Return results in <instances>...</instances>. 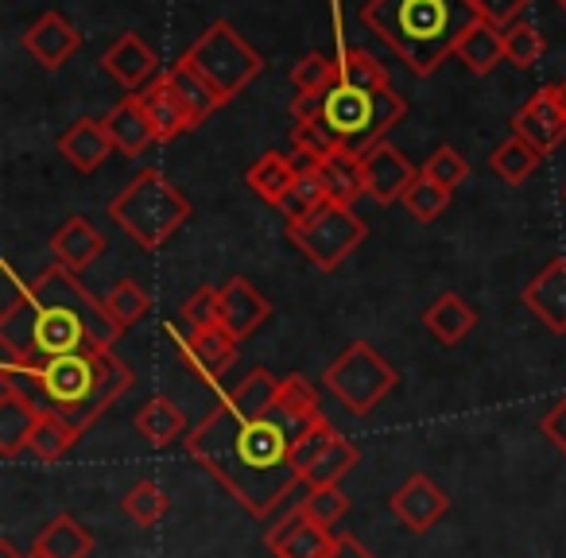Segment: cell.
I'll use <instances>...</instances> for the list:
<instances>
[{"label": "cell", "mask_w": 566, "mask_h": 558, "mask_svg": "<svg viewBox=\"0 0 566 558\" xmlns=\"http://www.w3.org/2000/svg\"><path fill=\"white\" fill-rule=\"evenodd\" d=\"M473 0H369L361 24L377 32L419 78L434 74L478 24Z\"/></svg>", "instance_id": "4"}, {"label": "cell", "mask_w": 566, "mask_h": 558, "mask_svg": "<svg viewBox=\"0 0 566 558\" xmlns=\"http://www.w3.org/2000/svg\"><path fill=\"white\" fill-rule=\"evenodd\" d=\"M182 59L195 63V71L218 90L221 102H233L264 71V55L256 48H249V40H241V32L229 20H218V24L206 28Z\"/></svg>", "instance_id": "7"}, {"label": "cell", "mask_w": 566, "mask_h": 558, "mask_svg": "<svg viewBox=\"0 0 566 558\" xmlns=\"http://www.w3.org/2000/svg\"><path fill=\"white\" fill-rule=\"evenodd\" d=\"M35 423H40L35 400H28L17 388H0V454L17 457L20 450H28Z\"/></svg>", "instance_id": "22"}, {"label": "cell", "mask_w": 566, "mask_h": 558, "mask_svg": "<svg viewBox=\"0 0 566 558\" xmlns=\"http://www.w3.org/2000/svg\"><path fill=\"white\" fill-rule=\"evenodd\" d=\"M323 385L349 415H369L396 388V369L369 341H354L346 354L331 361V369L323 372Z\"/></svg>", "instance_id": "8"}, {"label": "cell", "mask_w": 566, "mask_h": 558, "mask_svg": "<svg viewBox=\"0 0 566 558\" xmlns=\"http://www.w3.org/2000/svg\"><path fill=\"white\" fill-rule=\"evenodd\" d=\"M558 97H563V109H566V82H563V86H558Z\"/></svg>", "instance_id": "50"}, {"label": "cell", "mask_w": 566, "mask_h": 558, "mask_svg": "<svg viewBox=\"0 0 566 558\" xmlns=\"http://www.w3.org/2000/svg\"><path fill=\"white\" fill-rule=\"evenodd\" d=\"M331 558H377L373 555L369 547H365L361 539H357V535H334V547H331Z\"/></svg>", "instance_id": "48"}, {"label": "cell", "mask_w": 566, "mask_h": 558, "mask_svg": "<svg viewBox=\"0 0 566 558\" xmlns=\"http://www.w3.org/2000/svg\"><path fill=\"white\" fill-rule=\"evenodd\" d=\"M365 233H369L365 221L357 218L354 210L334 206V202L326 206V210H318L311 221H303V225H287L292 244L318 267V272H334V267L346 264V260L354 256V249H361Z\"/></svg>", "instance_id": "9"}, {"label": "cell", "mask_w": 566, "mask_h": 558, "mask_svg": "<svg viewBox=\"0 0 566 558\" xmlns=\"http://www.w3.org/2000/svg\"><path fill=\"white\" fill-rule=\"evenodd\" d=\"M323 182H326L331 202L346 206V210H354L357 198H369V187H365V164H361V156H354V151H338V156L326 159Z\"/></svg>", "instance_id": "29"}, {"label": "cell", "mask_w": 566, "mask_h": 558, "mask_svg": "<svg viewBox=\"0 0 566 558\" xmlns=\"http://www.w3.org/2000/svg\"><path fill=\"white\" fill-rule=\"evenodd\" d=\"M136 97H140V105H144V113H148L151 128H156V140L159 144L175 140V136H182L187 128H195V125H190V117H187V109H182L179 97L167 90L164 78H156L148 90H140Z\"/></svg>", "instance_id": "25"}, {"label": "cell", "mask_w": 566, "mask_h": 558, "mask_svg": "<svg viewBox=\"0 0 566 558\" xmlns=\"http://www.w3.org/2000/svg\"><path fill=\"white\" fill-rule=\"evenodd\" d=\"M300 512L307 519H315L318 527H334L349 512V496L342 493V485L326 488H307V496L300 501Z\"/></svg>", "instance_id": "41"}, {"label": "cell", "mask_w": 566, "mask_h": 558, "mask_svg": "<svg viewBox=\"0 0 566 558\" xmlns=\"http://www.w3.org/2000/svg\"><path fill=\"white\" fill-rule=\"evenodd\" d=\"M82 427L71 423L66 415H59V411H40V423H35L32 431V442H28V450H32L40 462H63L66 454H71L74 446H78L82 439Z\"/></svg>", "instance_id": "27"}, {"label": "cell", "mask_w": 566, "mask_h": 558, "mask_svg": "<svg viewBox=\"0 0 566 558\" xmlns=\"http://www.w3.org/2000/svg\"><path fill=\"white\" fill-rule=\"evenodd\" d=\"M558 9H563V12H566V0H558Z\"/></svg>", "instance_id": "51"}, {"label": "cell", "mask_w": 566, "mask_h": 558, "mask_svg": "<svg viewBox=\"0 0 566 558\" xmlns=\"http://www.w3.org/2000/svg\"><path fill=\"white\" fill-rule=\"evenodd\" d=\"M543 51H547V43H543V32L535 24H527V20H516L512 28H504V59H509L512 66L527 71V66L539 63Z\"/></svg>", "instance_id": "38"}, {"label": "cell", "mask_w": 566, "mask_h": 558, "mask_svg": "<svg viewBox=\"0 0 566 558\" xmlns=\"http://www.w3.org/2000/svg\"><path fill=\"white\" fill-rule=\"evenodd\" d=\"M454 55L462 59L470 74H489L504 59V32L489 24V20H478V24L458 40Z\"/></svg>", "instance_id": "31"}, {"label": "cell", "mask_w": 566, "mask_h": 558, "mask_svg": "<svg viewBox=\"0 0 566 558\" xmlns=\"http://www.w3.org/2000/svg\"><path fill=\"white\" fill-rule=\"evenodd\" d=\"M295 125L303 120H323L338 144L354 156H365L369 148L385 144V136L408 117V102L396 94L392 86L380 90H361L349 86V82H334L326 94H300L292 102Z\"/></svg>", "instance_id": "5"}, {"label": "cell", "mask_w": 566, "mask_h": 558, "mask_svg": "<svg viewBox=\"0 0 566 558\" xmlns=\"http://www.w3.org/2000/svg\"><path fill=\"white\" fill-rule=\"evenodd\" d=\"M563 194H566V187H563Z\"/></svg>", "instance_id": "53"}, {"label": "cell", "mask_w": 566, "mask_h": 558, "mask_svg": "<svg viewBox=\"0 0 566 558\" xmlns=\"http://www.w3.org/2000/svg\"><path fill=\"white\" fill-rule=\"evenodd\" d=\"M120 330L102 299L82 287L78 272L51 264L32 284L12 280V299L0 315V349L12 365H40L66 354L113 349Z\"/></svg>", "instance_id": "2"}, {"label": "cell", "mask_w": 566, "mask_h": 558, "mask_svg": "<svg viewBox=\"0 0 566 558\" xmlns=\"http://www.w3.org/2000/svg\"><path fill=\"white\" fill-rule=\"evenodd\" d=\"M32 550L43 558H90L94 555V535H90L78 519L63 512V516H55L43 527Z\"/></svg>", "instance_id": "26"}, {"label": "cell", "mask_w": 566, "mask_h": 558, "mask_svg": "<svg viewBox=\"0 0 566 558\" xmlns=\"http://www.w3.org/2000/svg\"><path fill=\"white\" fill-rule=\"evenodd\" d=\"M388 508H392V516L400 519L408 531L423 535L450 512V496L442 493V485H434L427 473H411V477L388 496Z\"/></svg>", "instance_id": "12"}, {"label": "cell", "mask_w": 566, "mask_h": 558, "mask_svg": "<svg viewBox=\"0 0 566 558\" xmlns=\"http://www.w3.org/2000/svg\"><path fill=\"white\" fill-rule=\"evenodd\" d=\"M539 431L547 434V442L558 450V454L566 457V392L558 396L555 403H551L547 411H543V419H539Z\"/></svg>", "instance_id": "47"}, {"label": "cell", "mask_w": 566, "mask_h": 558, "mask_svg": "<svg viewBox=\"0 0 566 558\" xmlns=\"http://www.w3.org/2000/svg\"><path fill=\"white\" fill-rule=\"evenodd\" d=\"M28 558H43V555H35V550H32V555H28Z\"/></svg>", "instance_id": "52"}, {"label": "cell", "mask_w": 566, "mask_h": 558, "mask_svg": "<svg viewBox=\"0 0 566 558\" xmlns=\"http://www.w3.org/2000/svg\"><path fill=\"white\" fill-rule=\"evenodd\" d=\"M159 78L167 82V90H171L175 97H179V105L187 109V117H190V125H202L210 113H218L221 105V97H218V90L210 86V82L202 78V74L195 71V63H187V59H179V63L171 66V71H164Z\"/></svg>", "instance_id": "21"}, {"label": "cell", "mask_w": 566, "mask_h": 558, "mask_svg": "<svg viewBox=\"0 0 566 558\" xmlns=\"http://www.w3.org/2000/svg\"><path fill=\"white\" fill-rule=\"evenodd\" d=\"M105 133H109L113 148L120 151V156H140L148 144H159L156 140V128H151L148 113H144L140 97L128 94L125 102H117L109 113H105Z\"/></svg>", "instance_id": "19"}, {"label": "cell", "mask_w": 566, "mask_h": 558, "mask_svg": "<svg viewBox=\"0 0 566 558\" xmlns=\"http://www.w3.org/2000/svg\"><path fill=\"white\" fill-rule=\"evenodd\" d=\"M419 175H427V179L439 182V187L454 190L470 179V164H465V156L454 148V144H439V148L427 156V164L419 167Z\"/></svg>", "instance_id": "40"}, {"label": "cell", "mask_w": 566, "mask_h": 558, "mask_svg": "<svg viewBox=\"0 0 566 558\" xmlns=\"http://www.w3.org/2000/svg\"><path fill=\"white\" fill-rule=\"evenodd\" d=\"M338 82V59L326 55H303L292 71V86L300 94H326Z\"/></svg>", "instance_id": "42"}, {"label": "cell", "mask_w": 566, "mask_h": 558, "mask_svg": "<svg viewBox=\"0 0 566 558\" xmlns=\"http://www.w3.org/2000/svg\"><path fill=\"white\" fill-rule=\"evenodd\" d=\"M539 164H543V151L535 148V144H527L524 136H516V133L489 151V171H493L501 182H509V187L527 182L535 171H539Z\"/></svg>", "instance_id": "28"}, {"label": "cell", "mask_w": 566, "mask_h": 558, "mask_svg": "<svg viewBox=\"0 0 566 558\" xmlns=\"http://www.w3.org/2000/svg\"><path fill=\"white\" fill-rule=\"evenodd\" d=\"M268 315H272V307H268V299L256 292V287L249 284V280L233 275V280H229V284L221 287L218 323L226 326V330L233 334L237 341H244L249 334H256L260 326L268 323Z\"/></svg>", "instance_id": "17"}, {"label": "cell", "mask_w": 566, "mask_h": 558, "mask_svg": "<svg viewBox=\"0 0 566 558\" xmlns=\"http://www.w3.org/2000/svg\"><path fill=\"white\" fill-rule=\"evenodd\" d=\"M105 310H109V318H113V326H117L120 334L125 330H133L136 323H140L144 315L151 310V299H148V292H144L136 280H117V284L105 292Z\"/></svg>", "instance_id": "35"}, {"label": "cell", "mask_w": 566, "mask_h": 558, "mask_svg": "<svg viewBox=\"0 0 566 558\" xmlns=\"http://www.w3.org/2000/svg\"><path fill=\"white\" fill-rule=\"evenodd\" d=\"M450 194H454V190L439 187V182H431L427 175H416V182H411V187L403 190V206H408V213L416 221L431 225L434 218H442V213H447Z\"/></svg>", "instance_id": "37"}, {"label": "cell", "mask_w": 566, "mask_h": 558, "mask_svg": "<svg viewBox=\"0 0 566 558\" xmlns=\"http://www.w3.org/2000/svg\"><path fill=\"white\" fill-rule=\"evenodd\" d=\"M136 385L133 369L113 349L97 354H66L55 361L28 369V365H0V388H17L40 411H59L82 431L97 423L128 388Z\"/></svg>", "instance_id": "3"}, {"label": "cell", "mask_w": 566, "mask_h": 558, "mask_svg": "<svg viewBox=\"0 0 566 558\" xmlns=\"http://www.w3.org/2000/svg\"><path fill=\"white\" fill-rule=\"evenodd\" d=\"M59 151H63V159L74 167V171L90 175V171H97L117 148H113L109 133H105V120L82 117L59 136Z\"/></svg>", "instance_id": "18"}, {"label": "cell", "mask_w": 566, "mask_h": 558, "mask_svg": "<svg viewBox=\"0 0 566 558\" xmlns=\"http://www.w3.org/2000/svg\"><path fill=\"white\" fill-rule=\"evenodd\" d=\"M0 558H24V555H17V547H12V543L4 539V543H0Z\"/></svg>", "instance_id": "49"}, {"label": "cell", "mask_w": 566, "mask_h": 558, "mask_svg": "<svg viewBox=\"0 0 566 558\" xmlns=\"http://www.w3.org/2000/svg\"><path fill=\"white\" fill-rule=\"evenodd\" d=\"M318 419H326L318 388L303 377H287L280 400L264 419H244L221 400L187 434V454L249 516L268 519L295 493V485H303L300 470L292 465V446Z\"/></svg>", "instance_id": "1"}, {"label": "cell", "mask_w": 566, "mask_h": 558, "mask_svg": "<svg viewBox=\"0 0 566 558\" xmlns=\"http://www.w3.org/2000/svg\"><path fill=\"white\" fill-rule=\"evenodd\" d=\"M105 249L102 229H94V221L86 218H71L55 229L51 236V252H55V264L71 267V272H86Z\"/></svg>", "instance_id": "20"}, {"label": "cell", "mask_w": 566, "mask_h": 558, "mask_svg": "<svg viewBox=\"0 0 566 558\" xmlns=\"http://www.w3.org/2000/svg\"><path fill=\"white\" fill-rule=\"evenodd\" d=\"M102 66L113 74V78L120 82L125 90H140L144 82L156 74V55H151V48L140 40L136 32H125L117 43H113L109 51L102 55Z\"/></svg>", "instance_id": "23"}, {"label": "cell", "mask_w": 566, "mask_h": 558, "mask_svg": "<svg viewBox=\"0 0 566 558\" xmlns=\"http://www.w3.org/2000/svg\"><path fill=\"white\" fill-rule=\"evenodd\" d=\"M295 179H300V175H295L292 159L280 156V151H264V156L249 167V187L272 206L283 202V194L295 187Z\"/></svg>", "instance_id": "33"}, {"label": "cell", "mask_w": 566, "mask_h": 558, "mask_svg": "<svg viewBox=\"0 0 566 558\" xmlns=\"http://www.w3.org/2000/svg\"><path fill=\"white\" fill-rule=\"evenodd\" d=\"M218 303H221V287H198L187 303L179 307L182 323L190 330H206V326H218Z\"/></svg>", "instance_id": "45"}, {"label": "cell", "mask_w": 566, "mask_h": 558, "mask_svg": "<svg viewBox=\"0 0 566 558\" xmlns=\"http://www.w3.org/2000/svg\"><path fill=\"white\" fill-rule=\"evenodd\" d=\"M292 148H295V151H307V156H315L318 164H326L331 156L346 151V148L338 144V136H334L331 128L323 125V120H303V125H295Z\"/></svg>", "instance_id": "43"}, {"label": "cell", "mask_w": 566, "mask_h": 558, "mask_svg": "<svg viewBox=\"0 0 566 558\" xmlns=\"http://www.w3.org/2000/svg\"><path fill=\"white\" fill-rule=\"evenodd\" d=\"M264 543L275 558H331L334 531L331 527H318L315 519H307L295 508L292 516L280 519V524L268 531Z\"/></svg>", "instance_id": "15"}, {"label": "cell", "mask_w": 566, "mask_h": 558, "mask_svg": "<svg viewBox=\"0 0 566 558\" xmlns=\"http://www.w3.org/2000/svg\"><path fill=\"white\" fill-rule=\"evenodd\" d=\"M175 341H179V357L187 361L190 372L206 380V385H218L221 372L233 369L237 361V338L226 330V326H206V330H190V334H179L175 326H167Z\"/></svg>", "instance_id": "10"}, {"label": "cell", "mask_w": 566, "mask_h": 558, "mask_svg": "<svg viewBox=\"0 0 566 558\" xmlns=\"http://www.w3.org/2000/svg\"><path fill=\"white\" fill-rule=\"evenodd\" d=\"M78 48H82L78 28H74L63 12H43V17L24 32V51L43 66V71H59L63 63H71Z\"/></svg>", "instance_id": "14"}, {"label": "cell", "mask_w": 566, "mask_h": 558, "mask_svg": "<svg viewBox=\"0 0 566 558\" xmlns=\"http://www.w3.org/2000/svg\"><path fill=\"white\" fill-rule=\"evenodd\" d=\"M331 206V194H326V182H323V167L311 175H300L295 179V187L283 194V202L275 206V210L287 218V225H303V221H311L318 210H326Z\"/></svg>", "instance_id": "32"}, {"label": "cell", "mask_w": 566, "mask_h": 558, "mask_svg": "<svg viewBox=\"0 0 566 558\" xmlns=\"http://www.w3.org/2000/svg\"><path fill=\"white\" fill-rule=\"evenodd\" d=\"M136 431L148 439V446L167 450L171 442L187 439V419H182V411L167 396H156V400H148L136 411Z\"/></svg>", "instance_id": "30"}, {"label": "cell", "mask_w": 566, "mask_h": 558, "mask_svg": "<svg viewBox=\"0 0 566 558\" xmlns=\"http://www.w3.org/2000/svg\"><path fill=\"white\" fill-rule=\"evenodd\" d=\"M361 462V450L354 446L349 439H334L331 446L323 450V454L311 462V470L303 473V485L307 488H326V485H342V477H346L354 465Z\"/></svg>", "instance_id": "34"}, {"label": "cell", "mask_w": 566, "mask_h": 558, "mask_svg": "<svg viewBox=\"0 0 566 558\" xmlns=\"http://www.w3.org/2000/svg\"><path fill=\"white\" fill-rule=\"evenodd\" d=\"M334 439H338V431H334L331 419H318V423L311 427V431L303 434L300 442H295V446H292V465H295V470H300V477L311 470V462H315V457L323 454V450L331 446Z\"/></svg>", "instance_id": "44"}, {"label": "cell", "mask_w": 566, "mask_h": 558, "mask_svg": "<svg viewBox=\"0 0 566 558\" xmlns=\"http://www.w3.org/2000/svg\"><path fill=\"white\" fill-rule=\"evenodd\" d=\"M520 303H524L547 330L566 334V256L551 260L532 284L520 292Z\"/></svg>", "instance_id": "16"}, {"label": "cell", "mask_w": 566, "mask_h": 558, "mask_svg": "<svg viewBox=\"0 0 566 558\" xmlns=\"http://www.w3.org/2000/svg\"><path fill=\"white\" fill-rule=\"evenodd\" d=\"M365 164V187H369V198L377 206H392L403 198V190L416 182V167L408 164V156L403 151H396L392 144H377V148H369L361 156Z\"/></svg>", "instance_id": "13"}, {"label": "cell", "mask_w": 566, "mask_h": 558, "mask_svg": "<svg viewBox=\"0 0 566 558\" xmlns=\"http://www.w3.org/2000/svg\"><path fill=\"white\" fill-rule=\"evenodd\" d=\"M120 512H125L136 527H156L159 519L171 512V496H167L156 481H136V485L120 496Z\"/></svg>", "instance_id": "36"}, {"label": "cell", "mask_w": 566, "mask_h": 558, "mask_svg": "<svg viewBox=\"0 0 566 558\" xmlns=\"http://www.w3.org/2000/svg\"><path fill=\"white\" fill-rule=\"evenodd\" d=\"M423 326H427V334L439 341V346L450 349V346H458V341H462L473 326H478V310H473L462 295L447 292L423 310Z\"/></svg>", "instance_id": "24"}, {"label": "cell", "mask_w": 566, "mask_h": 558, "mask_svg": "<svg viewBox=\"0 0 566 558\" xmlns=\"http://www.w3.org/2000/svg\"><path fill=\"white\" fill-rule=\"evenodd\" d=\"M512 133L535 144L543 156H551L566 140V109L563 97H558V86H543L535 97H527L516 117H512Z\"/></svg>", "instance_id": "11"}, {"label": "cell", "mask_w": 566, "mask_h": 558, "mask_svg": "<svg viewBox=\"0 0 566 558\" xmlns=\"http://www.w3.org/2000/svg\"><path fill=\"white\" fill-rule=\"evenodd\" d=\"M338 74H342V82H349V86H361V90L392 86L385 66H380L377 59H373L369 51H361V48L342 51V55H338Z\"/></svg>", "instance_id": "39"}, {"label": "cell", "mask_w": 566, "mask_h": 558, "mask_svg": "<svg viewBox=\"0 0 566 558\" xmlns=\"http://www.w3.org/2000/svg\"><path fill=\"white\" fill-rule=\"evenodd\" d=\"M190 202L164 179L159 171H140L117 198L109 202L113 225H120L144 252H156L179 233V225H187Z\"/></svg>", "instance_id": "6"}, {"label": "cell", "mask_w": 566, "mask_h": 558, "mask_svg": "<svg viewBox=\"0 0 566 558\" xmlns=\"http://www.w3.org/2000/svg\"><path fill=\"white\" fill-rule=\"evenodd\" d=\"M473 9H478L481 20H489L493 28H512L520 20V12L527 9V0H473Z\"/></svg>", "instance_id": "46"}]
</instances>
